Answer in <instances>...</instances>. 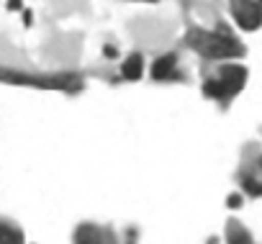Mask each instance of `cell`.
<instances>
[{
	"label": "cell",
	"mask_w": 262,
	"mask_h": 244,
	"mask_svg": "<svg viewBox=\"0 0 262 244\" xmlns=\"http://www.w3.org/2000/svg\"><path fill=\"white\" fill-rule=\"evenodd\" d=\"M190 47L208 59H236L244 54V47L229 34V29L226 31H193Z\"/></svg>",
	"instance_id": "obj_1"
},
{
	"label": "cell",
	"mask_w": 262,
	"mask_h": 244,
	"mask_svg": "<svg viewBox=\"0 0 262 244\" xmlns=\"http://www.w3.org/2000/svg\"><path fill=\"white\" fill-rule=\"evenodd\" d=\"M229 11L242 31L262 29V8L257 6V0H229Z\"/></svg>",
	"instance_id": "obj_2"
},
{
	"label": "cell",
	"mask_w": 262,
	"mask_h": 244,
	"mask_svg": "<svg viewBox=\"0 0 262 244\" xmlns=\"http://www.w3.org/2000/svg\"><path fill=\"white\" fill-rule=\"evenodd\" d=\"M216 80L221 82L226 98H231V95H236L247 85V67H242V64H224L219 70V77Z\"/></svg>",
	"instance_id": "obj_3"
},
{
	"label": "cell",
	"mask_w": 262,
	"mask_h": 244,
	"mask_svg": "<svg viewBox=\"0 0 262 244\" xmlns=\"http://www.w3.org/2000/svg\"><path fill=\"white\" fill-rule=\"evenodd\" d=\"M121 75H123V80H139L144 75V57L142 54L126 57L123 64H121Z\"/></svg>",
	"instance_id": "obj_4"
},
{
	"label": "cell",
	"mask_w": 262,
	"mask_h": 244,
	"mask_svg": "<svg viewBox=\"0 0 262 244\" xmlns=\"http://www.w3.org/2000/svg\"><path fill=\"white\" fill-rule=\"evenodd\" d=\"M172 67H175V54L160 57V59L152 64V75H155L157 80H162V77H167V75L172 72Z\"/></svg>",
	"instance_id": "obj_5"
},
{
	"label": "cell",
	"mask_w": 262,
	"mask_h": 244,
	"mask_svg": "<svg viewBox=\"0 0 262 244\" xmlns=\"http://www.w3.org/2000/svg\"><path fill=\"white\" fill-rule=\"evenodd\" d=\"M0 244H21V234L6 224H0Z\"/></svg>",
	"instance_id": "obj_6"
},
{
	"label": "cell",
	"mask_w": 262,
	"mask_h": 244,
	"mask_svg": "<svg viewBox=\"0 0 262 244\" xmlns=\"http://www.w3.org/2000/svg\"><path fill=\"white\" fill-rule=\"evenodd\" d=\"M203 93H206L208 98H216V100L226 98V93H224V87H221V82H219V80H208V82L203 85Z\"/></svg>",
	"instance_id": "obj_7"
},
{
	"label": "cell",
	"mask_w": 262,
	"mask_h": 244,
	"mask_svg": "<svg viewBox=\"0 0 262 244\" xmlns=\"http://www.w3.org/2000/svg\"><path fill=\"white\" fill-rule=\"evenodd\" d=\"M244 193L247 195H252V198H259L262 195V183L257 180V178H244Z\"/></svg>",
	"instance_id": "obj_8"
},
{
	"label": "cell",
	"mask_w": 262,
	"mask_h": 244,
	"mask_svg": "<svg viewBox=\"0 0 262 244\" xmlns=\"http://www.w3.org/2000/svg\"><path fill=\"white\" fill-rule=\"evenodd\" d=\"M229 244H252V239H249V234H247V231L236 229V231H231V234H229Z\"/></svg>",
	"instance_id": "obj_9"
},
{
	"label": "cell",
	"mask_w": 262,
	"mask_h": 244,
	"mask_svg": "<svg viewBox=\"0 0 262 244\" xmlns=\"http://www.w3.org/2000/svg\"><path fill=\"white\" fill-rule=\"evenodd\" d=\"M242 206V195L239 193H234L231 198H229V208H239Z\"/></svg>",
	"instance_id": "obj_10"
},
{
	"label": "cell",
	"mask_w": 262,
	"mask_h": 244,
	"mask_svg": "<svg viewBox=\"0 0 262 244\" xmlns=\"http://www.w3.org/2000/svg\"><path fill=\"white\" fill-rule=\"evenodd\" d=\"M24 3H21V0H8V11H18Z\"/></svg>",
	"instance_id": "obj_11"
},
{
	"label": "cell",
	"mask_w": 262,
	"mask_h": 244,
	"mask_svg": "<svg viewBox=\"0 0 262 244\" xmlns=\"http://www.w3.org/2000/svg\"><path fill=\"white\" fill-rule=\"evenodd\" d=\"M257 6H259V8H262V0H257Z\"/></svg>",
	"instance_id": "obj_12"
},
{
	"label": "cell",
	"mask_w": 262,
	"mask_h": 244,
	"mask_svg": "<svg viewBox=\"0 0 262 244\" xmlns=\"http://www.w3.org/2000/svg\"><path fill=\"white\" fill-rule=\"evenodd\" d=\"M259 167H262V160H259Z\"/></svg>",
	"instance_id": "obj_13"
}]
</instances>
